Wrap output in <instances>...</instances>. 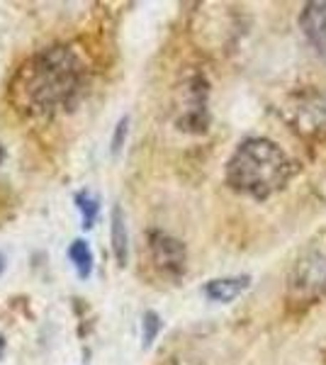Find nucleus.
I'll return each mask as SVG.
<instances>
[{"label":"nucleus","instance_id":"obj_9","mask_svg":"<svg viewBox=\"0 0 326 365\" xmlns=\"http://www.w3.org/2000/svg\"><path fill=\"white\" fill-rule=\"evenodd\" d=\"M68 261L71 266L76 268V275H78L81 280H88L93 273V263H96V258H93V251L91 246H88L86 239H73L68 246Z\"/></svg>","mask_w":326,"mask_h":365},{"label":"nucleus","instance_id":"obj_1","mask_svg":"<svg viewBox=\"0 0 326 365\" xmlns=\"http://www.w3.org/2000/svg\"><path fill=\"white\" fill-rule=\"evenodd\" d=\"M86 91V66L71 46L54 44L17 68L10 98L29 117H51L71 110Z\"/></svg>","mask_w":326,"mask_h":365},{"label":"nucleus","instance_id":"obj_15","mask_svg":"<svg viewBox=\"0 0 326 365\" xmlns=\"http://www.w3.org/2000/svg\"><path fill=\"white\" fill-rule=\"evenodd\" d=\"M3 158H5V149H3V144H0V163H3Z\"/></svg>","mask_w":326,"mask_h":365},{"label":"nucleus","instance_id":"obj_6","mask_svg":"<svg viewBox=\"0 0 326 365\" xmlns=\"http://www.w3.org/2000/svg\"><path fill=\"white\" fill-rule=\"evenodd\" d=\"M300 29L317 56L326 61V0H310L302 5Z\"/></svg>","mask_w":326,"mask_h":365},{"label":"nucleus","instance_id":"obj_11","mask_svg":"<svg viewBox=\"0 0 326 365\" xmlns=\"http://www.w3.org/2000/svg\"><path fill=\"white\" fill-rule=\"evenodd\" d=\"M163 329V319L156 314L153 309L144 312V317H141V346L144 349H151L153 341L158 339V334H161Z\"/></svg>","mask_w":326,"mask_h":365},{"label":"nucleus","instance_id":"obj_5","mask_svg":"<svg viewBox=\"0 0 326 365\" xmlns=\"http://www.w3.org/2000/svg\"><path fill=\"white\" fill-rule=\"evenodd\" d=\"M295 125L305 137L326 139V91L305 96L295 108Z\"/></svg>","mask_w":326,"mask_h":365},{"label":"nucleus","instance_id":"obj_4","mask_svg":"<svg viewBox=\"0 0 326 365\" xmlns=\"http://www.w3.org/2000/svg\"><path fill=\"white\" fill-rule=\"evenodd\" d=\"M149 251H151L153 266L161 270L163 275H168V278H173V280L185 275L188 251L180 239L153 229V232H149Z\"/></svg>","mask_w":326,"mask_h":365},{"label":"nucleus","instance_id":"obj_14","mask_svg":"<svg viewBox=\"0 0 326 365\" xmlns=\"http://www.w3.org/2000/svg\"><path fill=\"white\" fill-rule=\"evenodd\" d=\"M5 270V258H3V253H0V273Z\"/></svg>","mask_w":326,"mask_h":365},{"label":"nucleus","instance_id":"obj_3","mask_svg":"<svg viewBox=\"0 0 326 365\" xmlns=\"http://www.w3.org/2000/svg\"><path fill=\"white\" fill-rule=\"evenodd\" d=\"M287 297L300 307L326 302V237L314 239L302 249L290 270Z\"/></svg>","mask_w":326,"mask_h":365},{"label":"nucleus","instance_id":"obj_8","mask_svg":"<svg viewBox=\"0 0 326 365\" xmlns=\"http://www.w3.org/2000/svg\"><path fill=\"white\" fill-rule=\"evenodd\" d=\"M110 244H112V256L120 266H127L129 261V234H127V222H124V212L120 205H115L110 212Z\"/></svg>","mask_w":326,"mask_h":365},{"label":"nucleus","instance_id":"obj_10","mask_svg":"<svg viewBox=\"0 0 326 365\" xmlns=\"http://www.w3.org/2000/svg\"><path fill=\"white\" fill-rule=\"evenodd\" d=\"M76 207L81 212V222H83V229H93L96 227V220H98V212H100V200L93 195L91 190H81L76 192L73 197Z\"/></svg>","mask_w":326,"mask_h":365},{"label":"nucleus","instance_id":"obj_12","mask_svg":"<svg viewBox=\"0 0 326 365\" xmlns=\"http://www.w3.org/2000/svg\"><path fill=\"white\" fill-rule=\"evenodd\" d=\"M127 134H129V117H122V120L117 122L115 134H112V141H110V149H112V154H115V156L122 151L124 141H127Z\"/></svg>","mask_w":326,"mask_h":365},{"label":"nucleus","instance_id":"obj_13","mask_svg":"<svg viewBox=\"0 0 326 365\" xmlns=\"http://www.w3.org/2000/svg\"><path fill=\"white\" fill-rule=\"evenodd\" d=\"M3 353H5V336L0 334V358H3Z\"/></svg>","mask_w":326,"mask_h":365},{"label":"nucleus","instance_id":"obj_2","mask_svg":"<svg viewBox=\"0 0 326 365\" xmlns=\"http://www.w3.org/2000/svg\"><path fill=\"white\" fill-rule=\"evenodd\" d=\"M295 161L275 141L251 137L241 141L224 168L227 185L239 195L253 200H268L292 180Z\"/></svg>","mask_w":326,"mask_h":365},{"label":"nucleus","instance_id":"obj_7","mask_svg":"<svg viewBox=\"0 0 326 365\" xmlns=\"http://www.w3.org/2000/svg\"><path fill=\"white\" fill-rule=\"evenodd\" d=\"M248 285H251V278H248V275H231V278H215V280L205 282L203 292L210 302L227 304V302H234L241 292H246Z\"/></svg>","mask_w":326,"mask_h":365}]
</instances>
